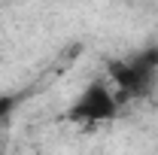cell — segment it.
<instances>
[{
  "instance_id": "cell-1",
  "label": "cell",
  "mask_w": 158,
  "mask_h": 155,
  "mask_svg": "<svg viewBox=\"0 0 158 155\" xmlns=\"http://www.w3.org/2000/svg\"><path fill=\"white\" fill-rule=\"evenodd\" d=\"M110 85L122 91V97H146L152 94L158 79V43L140 49L128 58H113L106 64Z\"/></svg>"
},
{
  "instance_id": "cell-2",
  "label": "cell",
  "mask_w": 158,
  "mask_h": 155,
  "mask_svg": "<svg viewBox=\"0 0 158 155\" xmlns=\"http://www.w3.org/2000/svg\"><path fill=\"white\" fill-rule=\"evenodd\" d=\"M118 116V94L110 79H91L67 107V122L73 125H103Z\"/></svg>"
},
{
  "instance_id": "cell-3",
  "label": "cell",
  "mask_w": 158,
  "mask_h": 155,
  "mask_svg": "<svg viewBox=\"0 0 158 155\" xmlns=\"http://www.w3.org/2000/svg\"><path fill=\"white\" fill-rule=\"evenodd\" d=\"M15 107V97H0V119L9 116V110Z\"/></svg>"
}]
</instances>
